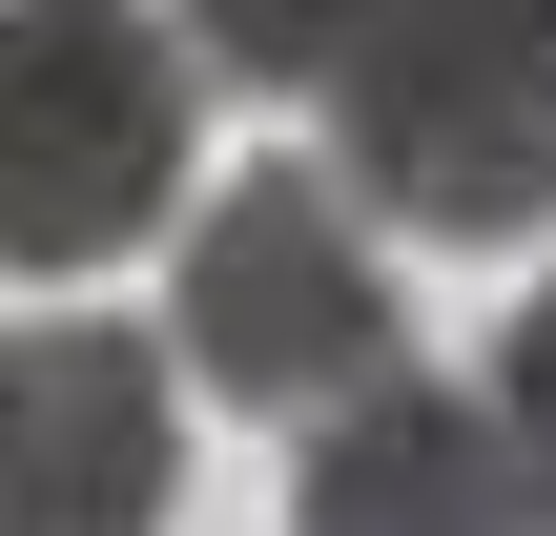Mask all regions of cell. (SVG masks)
I'll return each instance as SVG.
<instances>
[{
    "mask_svg": "<svg viewBox=\"0 0 556 536\" xmlns=\"http://www.w3.org/2000/svg\"><path fill=\"white\" fill-rule=\"evenodd\" d=\"M330 186L413 248H536L556 227V0H371L330 62Z\"/></svg>",
    "mask_w": 556,
    "mask_h": 536,
    "instance_id": "1",
    "label": "cell"
},
{
    "mask_svg": "<svg viewBox=\"0 0 556 536\" xmlns=\"http://www.w3.org/2000/svg\"><path fill=\"white\" fill-rule=\"evenodd\" d=\"M186 21L144 0H0V289H83L186 227Z\"/></svg>",
    "mask_w": 556,
    "mask_h": 536,
    "instance_id": "2",
    "label": "cell"
},
{
    "mask_svg": "<svg viewBox=\"0 0 556 536\" xmlns=\"http://www.w3.org/2000/svg\"><path fill=\"white\" fill-rule=\"evenodd\" d=\"M165 351H186V392H227L268 434H309L371 372H413V310L371 269V207L330 165H227V207H186V248H165Z\"/></svg>",
    "mask_w": 556,
    "mask_h": 536,
    "instance_id": "3",
    "label": "cell"
},
{
    "mask_svg": "<svg viewBox=\"0 0 556 536\" xmlns=\"http://www.w3.org/2000/svg\"><path fill=\"white\" fill-rule=\"evenodd\" d=\"M186 496V351L144 331H0V536H165Z\"/></svg>",
    "mask_w": 556,
    "mask_h": 536,
    "instance_id": "4",
    "label": "cell"
},
{
    "mask_svg": "<svg viewBox=\"0 0 556 536\" xmlns=\"http://www.w3.org/2000/svg\"><path fill=\"white\" fill-rule=\"evenodd\" d=\"M289 536H556V496L516 454V413H495V372L475 392L454 372H371L351 413H309Z\"/></svg>",
    "mask_w": 556,
    "mask_h": 536,
    "instance_id": "5",
    "label": "cell"
},
{
    "mask_svg": "<svg viewBox=\"0 0 556 536\" xmlns=\"http://www.w3.org/2000/svg\"><path fill=\"white\" fill-rule=\"evenodd\" d=\"M371 41V0H186V62L248 103H330V62Z\"/></svg>",
    "mask_w": 556,
    "mask_h": 536,
    "instance_id": "6",
    "label": "cell"
},
{
    "mask_svg": "<svg viewBox=\"0 0 556 536\" xmlns=\"http://www.w3.org/2000/svg\"><path fill=\"white\" fill-rule=\"evenodd\" d=\"M495 413H516V454H536V496H556V289L495 331Z\"/></svg>",
    "mask_w": 556,
    "mask_h": 536,
    "instance_id": "7",
    "label": "cell"
}]
</instances>
